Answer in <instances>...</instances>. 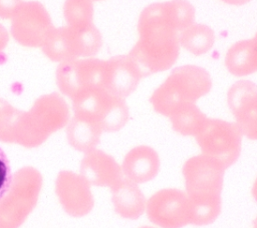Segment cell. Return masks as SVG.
<instances>
[{"mask_svg":"<svg viewBox=\"0 0 257 228\" xmlns=\"http://www.w3.org/2000/svg\"><path fill=\"white\" fill-rule=\"evenodd\" d=\"M139 40L128 53L143 77L165 71L177 61L179 36L170 25L163 2L147 6L140 15Z\"/></svg>","mask_w":257,"mask_h":228,"instance_id":"cell-1","label":"cell"},{"mask_svg":"<svg viewBox=\"0 0 257 228\" xmlns=\"http://www.w3.org/2000/svg\"><path fill=\"white\" fill-rule=\"evenodd\" d=\"M69 120V107L61 95L55 92L41 95L29 110L22 111L15 144L25 148L38 147Z\"/></svg>","mask_w":257,"mask_h":228,"instance_id":"cell-2","label":"cell"},{"mask_svg":"<svg viewBox=\"0 0 257 228\" xmlns=\"http://www.w3.org/2000/svg\"><path fill=\"white\" fill-rule=\"evenodd\" d=\"M212 87L209 73L196 65L175 68L168 78L154 91L150 101L154 109L169 117L185 103H195L208 94Z\"/></svg>","mask_w":257,"mask_h":228,"instance_id":"cell-3","label":"cell"},{"mask_svg":"<svg viewBox=\"0 0 257 228\" xmlns=\"http://www.w3.org/2000/svg\"><path fill=\"white\" fill-rule=\"evenodd\" d=\"M40 172L31 166L13 174L11 184L0 200V228H19L35 208L42 188Z\"/></svg>","mask_w":257,"mask_h":228,"instance_id":"cell-4","label":"cell"},{"mask_svg":"<svg viewBox=\"0 0 257 228\" xmlns=\"http://www.w3.org/2000/svg\"><path fill=\"white\" fill-rule=\"evenodd\" d=\"M73 115L96 123L102 132H115L128 120L124 98L114 96L103 88L90 89L72 99Z\"/></svg>","mask_w":257,"mask_h":228,"instance_id":"cell-5","label":"cell"},{"mask_svg":"<svg viewBox=\"0 0 257 228\" xmlns=\"http://www.w3.org/2000/svg\"><path fill=\"white\" fill-rule=\"evenodd\" d=\"M195 138L202 154L216 160L225 169L240 155L242 133L236 123L207 118Z\"/></svg>","mask_w":257,"mask_h":228,"instance_id":"cell-6","label":"cell"},{"mask_svg":"<svg viewBox=\"0 0 257 228\" xmlns=\"http://www.w3.org/2000/svg\"><path fill=\"white\" fill-rule=\"evenodd\" d=\"M106 60L80 58L59 63L56 72V85L64 96L74 99L84 91L103 88Z\"/></svg>","mask_w":257,"mask_h":228,"instance_id":"cell-7","label":"cell"},{"mask_svg":"<svg viewBox=\"0 0 257 228\" xmlns=\"http://www.w3.org/2000/svg\"><path fill=\"white\" fill-rule=\"evenodd\" d=\"M10 21L13 39L28 48H40L54 28L49 12L38 1H23Z\"/></svg>","mask_w":257,"mask_h":228,"instance_id":"cell-8","label":"cell"},{"mask_svg":"<svg viewBox=\"0 0 257 228\" xmlns=\"http://www.w3.org/2000/svg\"><path fill=\"white\" fill-rule=\"evenodd\" d=\"M148 218L161 228H182L190 224V202L182 190L162 189L146 204Z\"/></svg>","mask_w":257,"mask_h":228,"instance_id":"cell-9","label":"cell"},{"mask_svg":"<svg viewBox=\"0 0 257 228\" xmlns=\"http://www.w3.org/2000/svg\"><path fill=\"white\" fill-rule=\"evenodd\" d=\"M225 170L219 162L204 154L188 159L183 166L188 197L221 195Z\"/></svg>","mask_w":257,"mask_h":228,"instance_id":"cell-10","label":"cell"},{"mask_svg":"<svg viewBox=\"0 0 257 228\" xmlns=\"http://www.w3.org/2000/svg\"><path fill=\"white\" fill-rule=\"evenodd\" d=\"M55 193L63 210L72 217L85 216L93 208L90 184L75 172L64 170L57 174Z\"/></svg>","mask_w":257,"mask_h":228,"instance_id":"cell-11","label":"cell"},{"mask_svg":"<svg viewBox=\"0 0 257 228\" xmlns=\"http://www.w3.org/2000/svg\"><path fill=\"white\" fill-rule=\"evenodd\" d=\"M227 101L242 135L257 140V85L249 80L237 81L230 87Z\"/></svg>","mask_w":257,"mask_h":228,"instance_id":"cell-12","label":"cell"},{"mask_svg":"<svg viewBox=\"0 0 257 228\" xmlns=\"http://www.w3.org/2000/svg\"><path fill=\"white\" fill-rule=\"evenodd\" d=\"M143 78L130 55H117L106 60L104 89L114 96L127 97Z\"/></svg>","mask_w":257,"mask_h":228,"instance_id":"cell-13","label":"cell"},{"mask_svg":"<svg viewBox=\"0 0 257 228\" xmlns=\"http://www.w3.org/2000/svg\"><path fill=\"white\" fill-rule=\"evenodd\" d=\"M80 175L90 185L109 188L122 179L121 167L114 158L96 148L84 153L80 162Z\"/></svg>","mask_w":257,"mask_h":228,"instance_id":"cell-14","label":"cell"},{"mask_svg":"<svg viewBox=\"0 0 257 228\" xmlns=\"http://www.w3.org/2000/svg\"><path fill=\"white\" fill-rule=\"evenodd\" d=\"M160 169V158L152 147L141 145L130 150L122 161L121 171L126 179L139 184L153 180Z\"/></svg>","mask_w":257,"mask_h":228,"instance_id":"cell-15","label":"cell"},{"mask_svg":"<svg viewBox=\"0 0 257 228\" xmlns=\"http://www.w3.org/2000/svg\"><path fill=\"white\" fill-rule=\"evenodd\" d=\"M110 189L114 211L122 218L136 220L144 213L146 198L136 183L122 178Z\"/></svg>","mask_w":257,"mask_h":228,"instance_id":"cell-16","label":"cell"},{"mask_svg":"<svg viewBox=\"0 0 257 228\" xmlns=\"http://www.w3.org/2000/svg\"><path fill=\"white\" fill-rule=\"evenodd\" d=\"M66 127L67 140L72 148L83 153L96 148L102 133L96 123L73 115Z\"/></svg>","mask_w":257,"mask_h":228,"instance_id":"cell-17","label":"cell"},{"mask_svg":"<svg viewBox=\"0 0 257 228\" xmlns=\"http://www.w3.org/2000/svg\"><path fill=\"white\" fill-rule=\"evenodd\" d=\"M225 65L228 71L237 77L256 72L257 60L253 38L233 44L226 53Z\"/></svg>","mask_w":257,"mask_h":228,"instance_id":"cell-18","label":"cell"},{"mask_svg":"<svg viewBox=\"0 0 257 228\" xmlns=\"http://www.w3.org/2000/svg\"><path fill=\"white\" fill-rule=\"evenodd\" d=\"M40 48L49 60L58 64L77 59L72 41L71 28L68 26L54 27Z\"/></svg>","mask_w":257,"mask_h":228,"instance_id":"cell-19","label":"cell"},{"mask_svg":"<svg viewBox=\"0 0 257 228\" xmlns=\"http://www.w3.org/2000/svg\"><path fill=\"white\" fill-rule=\"evenodd\" d=\"M169 118L173 129L184 136H195L207 119L195 103L181 105Z\"/></svg>","mask_w":257,"mask_h":228,"instance_id":"cell-20","label":"cell"},{"mask_svg":"<svg viewBox=\"0 0 257 228\" xmlns=\"http://www.w3.org/2000/svg\"><path fill=\"white\" fill-rule=\"evenodd\" d=\"M214 42V31L205 24H192L179 36L180 46L196 56L207 53L213 47Z\"/></svg>","mask_w":257,"mask_h":228,"instance_id":"cell-21","label":"cell"},{"mask_svg":"<svg viewBox=\"0 0 257 228\" xmlns=\"http://www.w3.org/2000/svg\"><path fill=\"white\" fill-rule=\"evenodd\" d=\"M70 28L77 59L91 58L98 53L102 46V36L93 23L82 27Z\"/></svg>","mask_w":257,"mask_h":228,"instance_id":"cell-22","label":"cell"},{"mask_svg":"<svg viewBox=\"0 0 257 228\" xmlns=\"http://www.w3.org/2000/svg\"><path fill=\"white\" fill-rule=\"evenodd\" d=\"M190 202V224L197 226L213 223L221 212V195L188 197Z\"/></svg>","mask_w":257,"mask_h":228,"instance_id":"cell-23","label":"cell"},{"mask_svg":"<svg viewBox=\"0 0 257 228\" xmlns=\"http://www.w3.org/2000/svg\"><path fill=\"white\" fill-rule=\"evenodd\" d=\"M165 15L174 30L183 31L195 20V8L187 0H170L163 2Z\"/></svg>","mask_w":257,"mask_h":228,"instance_id":"cell-24","label":"cell"},{"mask_svg":"<svg viewBox=\"0 0 257 228\" xmlns=\"http://www.w3.org/2000/svg\"><path fill=\"white\" fill-rule=\"evenodd\" d=\"M63 18L66 26L77 28L92 23V0H65L63 4Z\"/></svg>","mask_w":257,"mask_h":228,"instance_id":"cell-25","label":"cell"},{"mask_svg":"<svg viewBox=\"0 0 257 228\" xmlns=\"http://www.w3.org/2000/svg\"><path fill=\"white\" fill-rule=\"evenodd\" d=\"M22 111L0 98V141L15 143Z\"/></svg>","mask_w":257,"mask_h":228,"instance_id":"cell-26","label":"cell"},{"mask_svg":"<svg viewBox=\"0 0 257 228\" xmlns=\"http://www.w3.org/2000/svg\"><path fill=\"white\" fill-rule=\"evenodd\" d=\"M13 174L11 173V168L9 165V160L6 154L0 148V200L7 192Z\"/></svg>","mask_w":257,"mask_h":228,"instance_id":"cell-27","label":"cell"},{"mask_svg":"<svg viewBox=\"0 0 257 228\" xmlns=\"http://www.w3.org/2000/svg\"><path fill=\"white\" fill-rule=\"evenodd\" d=\"M22 2L23 0H0V18L10 20Z\"/></svg>","mask_w":257,"mask_h":228,"instance_id":"cell-28","label":"cell"},{"mask_svg":"<svg viewBox=\"0 0 257 228\" xmlns=\"http://www.w3.org/2000/svg\"><path fill=\"white\" fill-rule=\"evenodd\" d=\"M9 42V32L8 30L0 23V51L6 48Z\"/></svg>","mask_w":257,"mask_h":228,"instance_id":"cell-29","label":"cell"},{"mask_svg":"<svg viewBox=\"0 0 257 228\" xmlns=\"http://www.w3.org/2000/svg\"><path fill=\"white\" fill-rule=\"evenodd\" d=\"M227 4H230V5H236V6H240V5H244L248 2H250L251 0H221Z\"/></svg>","mask_w":257,"mask_h":228,"instance_id":"cell-30","label":"cell"},{"mask_svg":"<svg viewBox=\"0 0 257 228\" xmlns=\"http://www.w3.org/2000/svg\"><path fill=\"white\" fill-rule=\"evenodd\" d=\"M252 195H253L254 199L257 202V178H256V180H255V182L253 184V187H252Z\"/></svg>","mask_w":257,"mask_h":228,"instance_id":"cell-31","label":"cell"},{"mask_svg":"<svg viewBox=\"0 0 257 228\" xmlns=\"http://www.w3.org/2000/svg\"><path fill=\"white\" fill-rule=\"evenodd\" d=\"M253 41H254V47H255V52H256V60H257V32H256L255 36L253 37Z\"/></svg>","mask_w":257,"mask_h":228,"instance_id":"cell-32","label":"cell"},{"mask_svg":"<svg viewBox=\"0 0 257 228\" xmlns=\"http://www.w3.org/2000/svg\"><path fill=\"white\" fill-rule=\"evenodd\" d=\"M253 228H257V217L253 221Z\"/></svg>","mask_w":257,"mask_h":228,"instance_id":"cell-33","label":"cell"},{"mask_svg":"<svg viewBox=\"0 0 257 228\" xmlns=\"http://www.w3.org/2000/svg\"><path fill=\"white\" fill-rule=\"evenodd\" d=\"M141 228H153V227H149V226H144V227H141Z\"/></svg>","mask_w":257,"mask_h":228,"instance_id":"cell-34","label":"cell"},{"mask_svg":"<svg viewBox=\"0 0 257 228\" xmlns=\"http://www.w3.org/2000/svg\"><path fill=\"white\" fill-rule=\"evenodd\" d=\"M92 1H100V0H92Z\"/></svg>","mask_w":257,"mask_h":228,"instance_id":"cell-35","label":"cell"}]
</instances>
